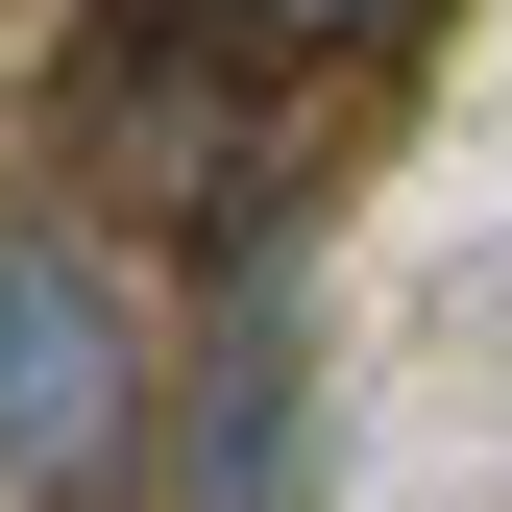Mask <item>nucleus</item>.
Here are the masks:
<instances>
[{
  "mask_svg": "<svg viewBox=\"0 0 512 512\" xmlns=\"http://www.w3.org/2000/svg\"><path fill=\"white\" fill-rule=\"evenodd\" d=\"M147 439V317L74 220H0V488H98Z\"/></svg>",
  "mask_w": 512,
  "mask_h": 512,
  "instance_id": "obj_1",
  "label": "nucleus"
},
{
  "mask_svg": "<svg viewBox=\"0 0 512 512\" xmlns=\"http://www.w3.org/2000/svg\"><path fill=\"white\" fill-rule=\"evenodd\" d=\"M171 512H317V342H293V269H269V244H244V293H220V342H196Z\"/></svg>",
  "mask_w": 512,
  "mask_h": 512,
  "instance_id": "obj_2",
  "label": "nucleus"
},
{
  "mask_svg": "<svg viewBox=\"0 0 512 512\" xmlns=\"http://www.w3.org/2000/svg\"><path fill=\"white\" fill-rule=\"evenodd\" d=\"M196 25H220V49H366L391 0H196Z\"/></svg>",
  "mask_w": 512,
  "mask_h": 512,
  "instance_id": "obj_3",
  "label": "nucleus"
}]
</instances>
